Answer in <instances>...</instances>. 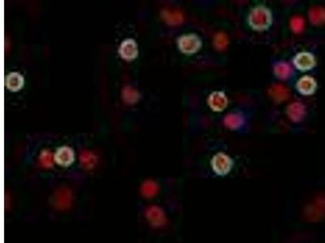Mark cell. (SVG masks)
Returning <instances> with one entry per match:
<instances>
[{
	"label": "cell",
	"mask_w": 325,
	"mask_h": 243,
	"mask_svg": "<svg viewBox=\"0 0 325 243\" xmlns=\"http://www.w3.org/2000/svg\"><path fill=\"white\" fill-rule=\"evenodd\" d=\"M80 163L83 165V167L86 169H91L95 166L96 162V158L95 156L91 153V152L84 151L82 153L80 157Z\"/></svg>",
	"instance_id": "obj_21"
},
{
	"label": "cell",
	"mask_w": 325,
	"mask_h": 243,
	"mask_svg": "<svg viewBox=\"0 0 325 243\" xmlns=\"http://www.w3.org/2000/svg\"><path fill=\"white\" fill-rule=\"evenodd\" d=\"M208 105L214 111H224L228 105V99L222 92H214L208 98Z\"/></svg>",
	"instance_id": "obj_10"
},
{
	"label": "cell",
	"mask_w": 325,
	"mask_h": 243,
	"mask_svg": "<svg viewBox=\"0 0 325 243\" xmlns=\"http://www.w3.org/2000/svg\"><path fill=\"white\" fill-rule=\"evenodd\" d=\"M162 15L165 22L170 25H181L184 21L183 14L179 10L167 9L162 12Z\"/></svg>",
	"instance_id": "obj_14"
},
{
	"label": "cell",
	"mask_w": 325,
	"mask_h": 243,
	"mask_svg": "<svg viewBox=\"0 0 325 243\" xmlns=\"http://www.w3.org/2000/svg\"><path fill=\"white\" fill-rule=\"evenodd\" d=\"M304 217L310 222H317L325 217V196L318 195L305 206Z\"/></svg>",
	"instance_id": "obj_2"
},
{
	"label": "cell",
	"mask_w": 325,
	"mask_h": 243,
	"mask_svg": "<svg viewBox=\"0 0 325 243\" xmlns=\"http://www.w3.org/2000/svg\"><path fill=\"white\" fill-rule=\"evenodd\" d=\"M54 157L55 162L62 166H70L74 162V153L72 149L67 146L60 148Z\"/></svg>",
	"instance_id": "obj_9"
},
{
	"label": "cell",
	"mask_w": 325,
	"mask_h": 243,
	"mask_svg": "<svg viewBox=\"0 0 325 243\" xmlns=\"http://www.w3.org/2000/svg\"><path fill=\"white\" fill-rule=\"evenodd\" d=\"M138 93L132 87H127L124 89L123 98L126 103L133 104L138 102Z\"/></svg>",
	"instance_id": "obj_23"
},
{
	"label": "cell",
	"mask_w": 325,
	"mask_h": 243,
	"mask_svg": "<svg viewBox=\"0 0 325 243\" xmlns=\"http://www.w3.org/2000/svg\"><path fill=\"white\" fill-rule=\"evenodd\" d=\"M309 18L314 25L325 24V9L320 7H315L309 11Z\"/></svg>",
	"instance_id": "obj_17"
},
{
	"label": "cell",
	"mask_w": 325,
	"mask_h": 243,
	"mask_svg": "<svg viewBox=\"0 0 325 243\" xmlns=\"http://www.w3.org/2000/svg\"><path fill=\"white\" fill-rule=\"evenodd\" d=\"M213 43H214L215 48L217 51L222 52L226 49L227 46L229 45V39L225 33L220 32V33H216L215 36Z\"/></svg>",
	"instance_id": "obj_20"
},
{
	"label": "cell",
	"mask_w": 325,
	"mask_h": 243,
	"mask_svg": "<svg viewBox=\"0 0 325 243\" xmlns=\"http://www.w3.org/2000/svg\"><path fill=\"white\" fill-rule=\"evenodd\" d=\"M72 203V195L67 188H61L56 192L54 198V204L60 210H67L70 208Z\"/></svg>",
	"instance_id": "obj_6"
},
{
	"label": "cell",
	"mask_w": 325,
	"mask_h": 243,
	"mask_svg": "<svg viewBox=\"0 0 325 243\" xmlns=\"http://www.w3.org/2000/svg\"><path fill=\"white\" fill-rule=\"evenodd\" d=\"M224 123L228 128L236 130V129H239L240 127H242V125L244 124V119L239 114L231 113L229 115L225 116L224 119Z\"/></svg>",
	"instance_id": "obj_16"
},
{
	"label": "cell",
	"mask_w": 325,
	"mask_h": 243,
	"mask_svg": "<svg viewBox=\"0 0 325 243\" xmlns=\"http://www.w3.org/2000/svg\"><path fill=\"white\" fill-rule=\"evenodd\" d=\"M248 21L251 28L255 30H266L272 25V13L265 7H256L250 13Z\"/></svg>",
	"instance_id": "obj_1"
},
{
	"label": "cell",
	"mask_w": 325,
	"mask_h": 243,
	"mask_svg": "<svg viewBox=\"0 0 325 243\" xmlns=\"http://www.w3.org/2000/svg\"><path fill=\"white\" fill-rule=\"evenodd\" d=\"M294 64L297 69L300 71H308L312 69L315 66V57L311 54L307 52H302L295 56Z\"/></svg>",
	"instance_id": "obj_7"
},
{
	"label": "cell",
	"mask_w": 325,
	"mask_h": 243,
	"mask_svg": "<svg viewBox=\"0 0 325 243\" xmlns=\"http://www.w3.org/2000/svg\"><path fill=\"white\" fill-rule=\"evenodd\" d=\"M141 191L143 197L152 198L154 196H156L158 192V185L152 180H147L142 184Z\"/></svg>",
	"instance_id": "obj_19"
},
{
	"label": "cell",
	"mask_w": 325,
	"mask_h": 243,
	"mask_svg": "<svg viewBox=\"0 0 325 243\" xmlns=\"http://www.w3.org/2000/svg\"><path fill=\"white\" fill-rule=\"evenodd\" d=\"M24 84V78L18 72H11L6 77V86L11 91L17 92Z\"/></svg>",
	"instance_id": "obj_15"
},
{
	"label": "cell",
	"mask_w": 325,
	"mask_h": 243,
	"mask_svg": "<svg viewBox=\"0 0 325 243\" xmlns=\"http://www.w3.org/2000/svg\"><path fill=\"white\" fill-rule=\"evenodd\" d=\"M146 217L150 225L154 227H162L167 222L164 211L158 206L149 207L146 210Z\"/></svg>",
	"instance_id": "obj_5"
},
{
	"label": "cell",
	"mask_w": 325,
	"mask_h": 243,
	"mask_svg": "<svg viewBox=\"0 0 325 243\" xmlns=\"http://www.w3.org/2000/svg\"><path fill=\"white\" fill-rule=\"evenodd\" d=\"M212 169L219 175L229 174L233 167V161L224 153H219L212 160Z\"/></svg>",
	"instance_id": "obj_4"
},
{
	"label": "cell",
	"mask_w": 325,
	"mask_h": 243,
	"mask_svg": "<svg viewBox=\"0 0 325 243\" xmlns=\"http://www.w3.org/2000/svg\"><path fill=\"white\" fill-rule=\"evenodd\" d=\"M119 53L123 59L132 60L138 56V49L136 41L133 39H126L122 42L119 49Z\"/></svg>",
	"instance_id": "obj_8"
},
{
	"label": "cell",
	"mask_w": 325,
	"mask_h": 243,
	"mask_svg": "<svg viewBox=\"0 0 325 243\" xmlns=\"http://www.w3.org/2000/svg\"><path fill=\"white\" fill-rule=\"evenodd\" d=\"M270 96L277 103H282L290 99V92L283 84H276L269 88Z\"/></svg>",
	"instance_id": "obj_13"
},
{
	"label": "cell",
	"mask_w": 325,
	"mask_h": 243,
	"mask_svg": "<svg viewBox=\"0 0 325 243\" xmlns=\"http://www.w3.org/2000/svg\"><path fill=\"white\" fill-rule=\"evenodd\" d=\"M40 163L45 168H51L53 166L55 157H53L51 152L44 150L39 157Z\"/></svg>",
	"instance_id": "obj_24"
},
{
	"label": "cell",
	"mask_w": 325,
	"mask_h": 243,
	"mask_svg": "<svg viewBox=\"0 0 325 243\" xmlns=\"http://www.w3.org/2000/svg\"><path fill=\"white\" fill-rule=\"evenodd\" d=\"M317 84L314 78L306 76L299 79L297 83V88L303 95H311L316 89Z\"/></svg>",
	"instance_id": "obj_11"
},
{
	"label": "cell",
	"mask_w": 325,
	"mask_h": 243,
	"mask_svg": "<svg viewBox=\"0 0 325 243\" xmlns=\"http://www.w3.org/2000/svg\"><path fill=\"white\" fill-rule=\"evenodd\" d=\"M274 72H275L276 76L280 80H287L291 76L293 70L290 64H287L286 62H280L275 66Z\"/></svg>",
	"instance_id": "obj_18"
},
{
	"label": "cell",
	"mask_w": 325,
	"mask_h": 243,
	"mask_svg": "<svg viewBox=\"0 0 325 243\" xmlns=\"http://www.w3.org/2000/svg\"><path fill=\"white\" fill-rule=\"evenodd\" d=\"M290 27L294 33H302L305 28L304 19L299 16H295L290 21Z\"/></svg>",
	"instance_id": "obj_22"
},
{
	"label": "cell",
	"mask_w": 325,
	"mask_h": 243,
	"mask_svg": "<svg viewBox=\"0 0 325 243\" xmlns=\"http://www.w3.org/2000/svg\"><path fill=\"white\" fill-rule=\"evenodd\" d=\"M305 114H306V108L304 105L299 102L290 104L287 109V115L290 117V119L295 123H299L303 120Z\"/></svg>",
	"instance_id": "obj_12"
},
{
	"label": "cell",
	"mask_w": 325,
	"mask_h": 243,
	"mask_svg": "<svg viewBox=\"0 0 325 243\" xmlns=\"http://www.w3.org/2000/svg\"><path fill=\"white\" fill-rule=\"evenodd\" d=\"M178 46L184 54L192 55L199 51L202 41L195 34L183 35L178 39Z\"/></svg>",
	"instance_id": "obj_3"
}]
</instances>
